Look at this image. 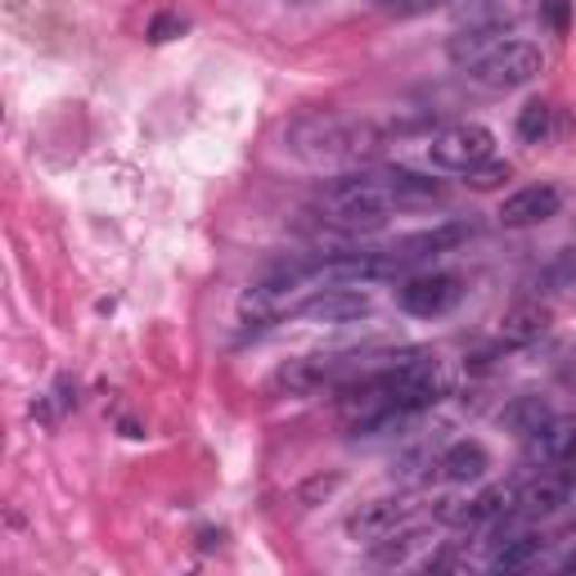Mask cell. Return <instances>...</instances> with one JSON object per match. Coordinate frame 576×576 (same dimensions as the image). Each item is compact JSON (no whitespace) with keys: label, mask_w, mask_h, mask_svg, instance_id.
<instances>
[{"label":"cell","mask_w":576,"mask_h":576,"mask_svg":"<svg viewBox=\"0 0 576 576\" xmlns=\"http://www.w3.org/2000/svg\"><path fill=\"white\" fill-rule=\"evenodd\" d=\"M383 136L365 118L342 113H306L284 131V149L311 167H365L379 154Z\"/></svg>","instance_id":"6da1fadb"},{"label":"cell","mask_w":576,"mask_h":576,"mask_svg":"<svg viewBox=\"0 0 576 576\" xmlns=\"http://www.w3.org/2000/svg\"><path fill=\"white\" fill-rule=\"evenodd\" d=\"M324 221L342 235H374V230L388 225V216L397 212L383 172H352L338 176L333 185H324Z\"/></svg>","instance_id":"7a4b0ae2"},{"label":"cell","mask_w":576,"mask_h":576,"mask_svg":"<svg viewBox=\"0 0 576 576\" xmlns=\"http://www.w3.org/2000/svg\"><path fill=\"white\" fill-rule=\"evenodd\" d=\"M383 379H388V388H392L397 410H406V414H414V410L441 401V392H446V370H441V361L428 357V352L401 357Z\"/></svg>","instance_id":"3957f363"},{"label":"cell","mask_w":576,"mask_h":576,"mask_svg":"<svg viewBox=\"0 0 576 576\" xmlns=\"http://www.w3.org/2000/svg\"><path fill=\"white\" fill-rule=\"evenodd\" d=\"M428 154H432V167H441V172H474V167H482L491 154H496V136L487 131V127H478V123H455V127H446L441 136H432V145H428Z\"/></svg>","instance_id":"277c9868"},{"label":"cell","mask_w":576,"mask_h":576,"mask_svg":"<svg viewBox=\"0 0 576 576\" xmlns=\"http://www.w3.org/2000/svg\"><path fill=\"white\" fill-rule=\"evenodd\" d=\"M540 50L531 41H505L491 59H482L474 68V77L487 86V90H518V86H531L540 77Z\"/></svg>","instance_id":"5b68a950"},{"label":"cell","mask_w":576,"mask_h":576,"mask_svg":"<svg viewBox=\"0 0 576 576\" xmlns=\"http://www.w3.org/2000/svg\"><path fill=\"white\" fill-rule=\"evenodd\" d=\"M459 297H465V284H459L455 275H441V271H432V275H414V280H406V284H401V293H397L401 311H410V315H419V320H437V315H446Z\"/></svg>","instance_id":"8992f818"},{"label":"cell","mask_w":576,"mask_h":576,"mask_svg":"<svg viewBox=\"0 0 576 576\" xmlns=\"http://www.w3.org/2000/svg\"><path fill=\"white\" fill-rule=\"evenodd\" d=\"M297 315L306 320H324V324H348V320H361L370 315V297L361 289H348V284H324L311 302L297 306Z\"/></svg>","instance_id":"52a82bcc"},{"label":"cell","mask_w":576,"mask_h":576,"mask_svg":"<svg viewBox=\"0 0 576 576\" xmlns=\"http://www.w3.org/2000/svg\"><path fill=\"white\" fill-rule=\"evenodd\" d=\"M558 189L554 185H527V189H518V194H509L505 203H500V225H509V230H527V225H540V221H549V216H558Z\"/></svg>","instance_id":"ba28073f"},{"label":"cell","mask_w":576,"mask_h":576,"mask_svg":"<svg viewBox=\"0 0 576 576\" xmlns=\"http://www.w3.org/2000/svg\"><path fill=\"white\" fill-rule=\"evenodd\" d=\"M509 37V23H487V28H459L450 41H446V59L455 68H478L482 59H491Z\"/></svg>","instance_id":"9c48e42d"},{"label":"cell","mask_w":576,"mask_h":576,"mask_svg":"<svg viewBox=\"0 0 576 576\" xmlns=\"http://www.w3.org/2000/svg\"><path fill=\"white\" fill-rule=\"evenodd\" d=\"M567 491H572V482H567L563 474H540V478H531L527 487H518L514 514H518V518H545V514H554V509L567 505Z\"/></svg>","instance_id":"30bf717a"},{"label":"cell","mask_w":576,"mask_h":576,"mask_svg":"<svg viewBox=\"0 0 576 576\" xmlns=\"http://www.w3.org/2000/svg\"><path fill=\"white\" fill-rule=\"evenodd\" d=\"M401 518H406V505H401V500H370V505H361V509L348 518V531H352L357 540H383V536L397 531Z\"/></svg>","instance_id":"8fae6325"},{"label":"cell","mask_w":576,"mask_h":576,"mask_svg":"<svg viewBox=\"0 0 576 576\" xmlns=\"http://www.w3.org/2000/svg\"><path fill=\"white\" fill-rule=\"evenodd\" d=\"M487 469H491V459H487V450H482L478 441H455V446L441 455V474H446L450 482H482Z\"/></svg>","instance_id":"7c38bea8"},{"label":"cell","mask_w":576,"mask_h":576,"mask_svg":"<svg viewBox=\"0 0 576 576\" xmlns=\"http://www.w3.org/2000/svg\"><path fill=\"white\" fill-rule=\"evenodd\" d=\"M549 419H554V410H549L545 397H514V401L505 406V414H500V423H505L514 437H527V441H531Z\"/></svg>","instance_id":"4fadbf2b"},{"label":"cell","mask_w":576,"mask_h":576,"mask_svg":"<svg viewBox=\"0 0 576 576\" xmlns=\"http://www.w3.org/2000/svg\"><path fill=\"white\" fill-rule=\"evenodd\" d=\"M545 329H549L545 306H514L505 315V324H500V342H509V348H527V342H536Z\"/></svg>","instance_id":"5bb4252c"},{"label":"cell","mask_w":576,"mask_h":576,"mask_svg":"<svg viewBox=\"0 0 576 576\" xmlns=\"http://www.w3.org/2000/svg\"><path fill=\"white\" fill-rule=\"evenodd\" d=\"M531 441H536V455L545 459V465H563V459L576 450V419H549Z\"/></svg>","instance_id":"9a60e30c"},{"label":"cell","mask_w":576,"mask_h":576,"mask_svg":"<svg viewBox=\"0 0 576 576\" xmlns=\"http://www.w3.org/2000/svg\"><path fill=\"white\" fill-rule=\"evenodd\" d=\"M540 554H545V540L531 536V531H518V536L500 540V549H496L491 563H496V572H523V567H531Z\"/></svg>","instance_id":"2e32d148"},{"label":"cell","mask_w":576,"mask_h":576,"mask_svg":"<svg viewBox=\"0 0 576 576\" xmlns=\"http://www.w3.org/2000/svg\"><path fill=\"white\" fill-rule=\"evenodd\" d=\"M549 131H554V108L545 99H527L518 108V140L540 145V140H549Z\"/></svg>","instance_id":"e0dca14e"},{"label":"cell","mask_w":576,"mask_h":576,"mask_svg":"<svg viewBox=\"0 0 576 576\" xmlns=\"http://www.w3.org/2000/svg\"><path fill=\"white\" fill-rule=\"evenodd\" d=\"M514 505H518V487H487L482 496H474L469 500V509H474V527L478 523H496V518H505V514H514Z\"/></svg>","instance_id":"ac0fdd59"},{"label":"cell","mask_w":576,"mask_h":576,"mask_svg":"<svg viewBox=\"0 0 576 576\" xmlns=\"http://www.w3.org/2000/svg\"><path fill=\"white\" fill-rule=\"evenodd\" d=\"M455 23L459 28H487V23H509L500 0H455Z\"/></svg>","instance_id":"d6986e66"},{"label":"cell","mask_w":576,"mask_h":576,"mask_svg":"<svg viewBox=\"0 0 576 576\" xmlns=\"http://www.w3.org/2000/svg\"><path fill=\"white\" fill-rule=\"evenodd\" d=\"M509 176H514V167H509V163L487 158L482 167H474V172H469V185H474V189H496V185H505Z\"/></svg>","instance_id":"ffe728a7"},{"label":"cell","mask_w":576,"mask_h":576,"mask_svg":"<svg viewBox=\"0 0 576 576\" xmlns=\"http://www.w3.org/2000/svg\"><path fill=\"white\" fill-rule=\"evenodd\" d=\"M441 6H455V0H388V14L397 19H419V14H432Z\"/></svg>","instance_id":"44dd1931"},{"label":"cell","mask_w":576,"mask_h":576,"mask_svg":"<svg viewBox=\"0 0 576 576\" xmlns=\"http://www.w3.org/2000/svg\"><path fill=\"white\" fill-rule=\"evenodd\" d=\"M180 32H185V19H180V14H158V19L149 23V41H158V46L172 41V37H180Z\"/></svg>","instance_id":"7402d4cb"},{"label":"cell","mask_w":576,"mask_h":576,"mask_svg":"<svg viewBox=\"0 0 576 576\" xmlns=\"http://www.w3.org/2000/svg\"><path fill=\"white\" fill-rule=\"evenodd\" d=\"M545 14L554 23V32H567V0H545Z\"/></svg>","instance_id":"603a6c76"},{"label":"cell","mask_w":576,"mask_h":576,"mask_svg":"<svg viewBox=\"0 0 576 576\" xmlns=\"http://www.w3.org/2000/svg\"><path fill=\"white\" fill-rule=\"evenodd\" d=\"M289 6H306V0H289Z\"/></svg>","instance_id":"cb8c5ba5"},{"label":"cell","mask_w":576,"mask_h":576,"mask_svg":"<svg viewBox=\"0 0 576 576\" xmlns=\"http://www.w3.org/2000/svg\"><path fill=\"white\" fill-rule=\"evenodd\" d=\"M370 6H388V0H370Z\"/></svg>","instance_id":"d4e9b609"}]
</instances>
